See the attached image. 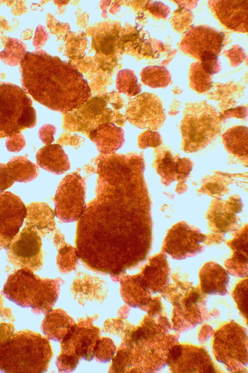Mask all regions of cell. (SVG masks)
<instances>
[{
  "mask_svg": "<svg viewBox=\"0 0 248 373\" xmlns=\"http://www.w3.org/2000/svg\"><path fill=\"white\" fill-rule=\"evenodd\" d=\"M155 157V166L161 177L162 183L168 186L177 180V157H174L170 151L163 149L158 151Z\"/></svg>",
  "mask_w": 248,
  "mask_h": 373,
  "instance_id": "cb8c5ba5",
  "label": "cell"
},
{
  "mask_svg": "<svg viewBox=\"0 0 248 373\" xmlns=\"http://www.w3.org/2000/svg\"><path fill=\"white\" fill-rule=\"evenodd\" d=\"M27 210L20 198L10 191L0 192V250L18 233Z\"/></svg>",
  "mask_w": 248,
  "mask_h": 373,
  "instance_id": "4fadbf2b",
  "label": "cell"
},
{
  "mask_svg": "<svg viewBox=\"0 0 248 373\" xmlns=\"http://www.w3.org/2000/svg\"><path fill=\"white\" fill-rule=\"evenodd\" d=\"M79 362V358L77 356L62 353L58 357L56 364L61 372H71L75 370Z\"/></svg>",
  "mask_w": 248,
  "mask_h": 373,
  "instance_id": "1f68e13d",
  "label": "cell"
},
{
  "mask_svg": "<svg viewBox=\"0 0 248 373\" xmlns=\"http://www.w3.org/2000/svg\"><path fill=\"white\" fill-rule=\"evenodd\" d=\"M6 147L10 152H18L24 148L26 141L22 134L20 132L7 137Z\"/></svg>",
  "mask_w": 248,
  "mask_h": 373,
  "instance_id": "d6a6232c",
  "label": "cell"
},
{
  "mask_svg": "<svg viewBox=\"0 0 248 373\" xmlns=\"http://www.w3.org/2000/svg\"><path fill=\"white\" fill-rule=\"evenodd\" d=\"M211 5L219 21L228 28L248 32V0H212Z\"/></svg>",
  "mask_w": 248,
  "mask_h": 373,
  "instance_id": "5bb4252c",
  "label": "cell"
},
{
  "mask_svg": "<svg viewBox=\"0 0 248 373\" xmlns=\"http://www.w3.org/2000/svg\"><path fill=\"white\" fill-rule=\"evenodd\" d=\"M192 168V163L187 158L177 157V180L183 181L188 176Z\"/></svg>",
  "mask_w": 248,
  "mask_h": 373,
  "instance_id": "836d02e7",
  "label": "cell"
},
{
  "mask_svg": "<svg viewBox=\"0 0 248 373\" xmlns=\"http://www.w3.org/2000/svg\"><path fill=\"white\" fill-rule=\"evenodd\" d=\"M125 117L119 112L108 108L102 98L89 99L78 108L66 114L62 120V128L70 132L81 133L86 136L98 125L108 122L123 126Z\"/></svg>",
  "mask_w": 248,
  "mask_h": 373,
  "instance_id": "ba28073f",
  "label": "cell"
},
{
  "mask_svg": "<svg viewBox=\"0 0 248 373\" xmlns=\"http://www.w3.org/2000/svg\"><path fill=\"white\" fill-rule=\"evenodd\" d=\"M93 160L95 197L77 220V250L89 268L115 277L143 261L151 248L145 162L135 152L100 153Z\"/></svg>",
  "mask_w": 248,
  "mask_h": 373,
  "instance_id": "6da1fadb",
  "label": "cell"
},
{
  "mask_svg": "<svg viewBox=\"0 0 248 373\" xmlns=\"http://www.w3.org/2000/svg\"><path fill=\"white\" fill-rule=\"evenodd\" d=\"M148 9L154 15L160 17H167L170 12V8L160 1L151 2Z\"/></svg>",
  "mask_w": 248,
  "mask_h": 373,
  "instance_id": "d590c367",
  "label": "cell"
},
{
  "mask_svg": "<svg viewBox=\"0 0 248 373\" xmlns=\"http://www.w3.org/2000/svg\"><path fill=\"white\" fill-rule=\"evenodd\" d=\"M222 122L221 114L205 102L190 104L180 125L183 150L191 153L206 147L220 135Z\"/></svg>",
  "mask_w": 248,
  "mask_h": 373,
  "instance_id": "8992f818",
  "label": "cell"
},
{
  "mask_svg": "<svg viewBox=\"0 0 248 373\" xmlns=\"http://www.w3.org/2000/svg\"><path fill=\"white\" fill-rule=\"evenodd\" d=\"M32 105L23 88L10 83H0V138L36 126V113Z\"/></svg>",
  "mask_w": 248,
  "mask_h": 373,
  "instance_id": "52a82bcc",
  "label": "cell"
},
{
  "mask_svg": "<svg viewBox=\"0 0 248 373\" xmlns=\"http://www.w3.org/2000/svg\"><path fill=\"white\" fill-rule=\"evenodd\" d=\"M140 76L142 82L152 88L165 87L171 81L170 71L162 66H147L142 69Z\"/></svg>",
  "mask_w": 248,
  "mask_h": 373,
  "instance_id": "484cf974",
  "label": "cell"
},
{
  "mask_svg": "<svg viewBox=\"0 0 248 373\" xmlns=\"http://www.w3.org/2000/svg\"><path fill=\"white\" fill-rule=\"evenodd\" d=\"M98 331L94 327L91 329L78 327L75 324L62 341L65 352L71 350L73 355L79 358L81 357L90 361L93 357V349L97 339Z\"/></svg>",
  "mask_w": 248,
  "mask_h": 373,
  "instance_id": "2e32d148",
  "label": "cell"
},
{
  "mask_svg": "<svg viewBox=\"0 0 248 373\" xmlns=\"http://www.w3.org/2000/svg\"><path fill=\"white\" fill-rule=\"evenodd\" d=\"M161 143L160 134L155 131L148 130L140 134L138 137V147L142 149L149 147L156 148Z\"/></svg>",
  "mask_w": 248,
  "mask_h": 373,
  "instance_id": "f546056e",
  "label": "cell"
},
{
  "mask_svg": "<svg viewBox=\"0 0 248 373\" xmlns=\"http://www.w3.org/2000/svg\"><path fill=\"white\" fill-rule=\"evenodd\" d=\"M67 315L58 310L49 312L42 322L41 329L48 338L55 341L62 340L75 325Z\"/></svg>",
  "mask_w": 248,
  "mask_h": 373,
  "instance_id": "d6986e66",
  "label": "cell"
},
{
  "mask_svg": "<svg viewBox=\"0 0 248 373\" xmlns=\"http://www.w3.org/2000/svg\"><path fill=\"white\" fill-rule=\"evenodd\" d=\"M206 238L198 228L181 221L168 232L163 250L175 259H184L202 251Z\"/></svg>",
  "mask_w": 248,
  "mask_h": 373,
  "instance_id": "8fae6325",
  "label": "cell"
},
{
  "mask_svg": "<svg viewBox=\"0 0 248 373\" xmlns=\"http://www.w3.org/2000/svg\"><path fill=\"white\" fill-rule=\"evenodd\" d=\"M27 210L24 227L5 249L13 265L35 271L43 264L41 237L56 229L55 215L49 206L44 203H32Z\"/></svg>",
  "mask_w": 248,
  "mask_h": 373,
  "instance_id": "3957f363",
  "label": "cell"
},
{
  "mask_svg": "<svg viewBox=\"0 0 248 373\" xmlns=\"http://www.w3.org/2000/svg\"><path fill=\"white\" fill-rule=\"evenodd\" d=\"M200 279L203 291L211 294L224 291L229 276L222 267L211 262L202 268L200 272Z\"/></svg>",
  "mask_w": 248,
  "mask_h": 373,
  "instance_id": "ffe728a7",
  "label": "cell"
},
{
  "mask_svg": "<svg viewBox=\"0 0 248 373\" xmlns=\"http://www.w3.org/2000/svg\"><path fill=\"white\" fill-rule=\"evenodd\" d=\"M82 138L78 135H71L70 134L63 133L60 136L57 142L62 145H72L78 147L83 141Z\"/></svg>",
  "mask_w": 248,
  "mask_h": 373,
  "instance_id": "8d00e7d4",
  "label": "cell"
},
{
  "mask_svg": "<svg viewBox=\"0 0 248 373\" xmlns=\"http://www.w3.org/2000/svg\"><path fill=\"white\" fill-rule=\"evenodd\" d=\"M125 118L137 128L155 131L162 126L166 115L159 97L154 94L143 93L129 102Z\"/></svg>",
  "mask_w": 248,
  "mask_h": 373,
  "instance_id": "30bf717a",
  "label": "cell"
},
{
  "mask_svg": "<svg viewBox=\"0 0 248 373\" xmlns=\"http://www.w3.org/2000/svg\"><path fill=\"white\" fill-rule=\"evenodd\" d=\"M235 299L240 310L247 317L248 312V291L247 280L242 281L236 288Z\"/></svg>",
  "mask_w": 248,
  "mask_h": 373,
  "instance_id": "4dcf8cb0",
  "label": "cell"
},
{
  "mask_svg": "<svg viewBox=\"0 0 248 373\" xmlns=\"http://www.w3.org/2000/svg\"><path fill=\"white\" fill-rule=\"evenodd\" d=\"M114 43V41L112 37H105L101 45L102 51H105L107 53L111 52L113 49Z\"/></svg>",
  "mask_w": 248,
  "mask_h": 373,
  "instance_id": "f35d334b",
  "label": "cell"
},
{
  "mask_svg": "<svg viewBox=\"0 0 248 373\" xmlns=\"http://www.w3.org/2000/svg\"><path fill=\"white\" fill-rule=\"evenodd\" d=\"M230 246L234 251L231 259L229 260L227 267H232L233 270L242 269L245 273L248 264V232L247 228L231 242Z\"/></svg>",
  "mask_w": 248,
  "mask_h": 373,
  "instance_id": "d4e9b609",
  "label": "cell"
},
{
  "mask_svg": "<svg viewBox=\"0 0 248 373\" xmlns=\"http://www.w3.org/2000/svg\"><path fill=\"white\" fill-rule=\"evenodd\" d=\"M56 128L52 124H46L42 126L38 131V136L44 144L49 145L54 141Z\"/></svg>",
  "mask_w": 248,
  "mask_h": 373,
  "instance_id": "e575fe53",
  "label": "cell"
},
{
  "mask_svg": "<svg viewBox=\"0 0 248 373\" xmlns=\"http://www.w3.org/2000/svg\"><path fill=\"white\" fill-rule=\"evenodd\" d=\"M36 160L40 168L56 175L65 173L71 167L68 155L59 144L42 147L36 154Z\"/></svg>",
  "mask_w": 248,
  "mask_h": 373,
  "instance_id": "ac0fdd59",
  "label": "cell"
},
{
  "mask_svg": "<svg viewBox=\"0 0 248 373\" xmlns=\"http://www.w3.org/2000/svg\"><path fill=\"white\" fill-rule=\"evenodd\" d=\"M248 128L234 126L228 129L222 135L223 144L231 154L242 159L248 160Z\"/></svg>",
  "mask_w": 248,
  "mask_h": 373,
  "instance_id": "603a6c76",
  "label": "cell"
},
{
  "mask_svg": "<svg viewBox=\"0 0 248 373\" xmlns=\"http://www.w3.org/2000/svg\"><path fill=\"white\" fill-rule=\"evenodd\" d=\"M53 242L58 251L56 260L60 271L67 273L74 270L79 258L77 248L67 242L64 235L57 228L54 232Z\"/></svg>",
  "mask_w": 248,
  "mask_h": 373,
  "instance_id": "7402d4cb",
  "label": "cell"
},
{
  "mask_svg": "<svg viewBox=\"0 0 248 373\" xmlns=\"http://www.w3.org/2000/svg\"><path fill=\"white\" fill-rule=\"evenodd\" d=\"M189 74L190 86L197 92H204L212 86V75L204 69L200 61L191 64Z\"/></svg>",
  "mask_w": 248,
  "mask_h": 373,
  "instance_id": "4316f807",
  "label": "cell"
},
{
  "mask_svg": "<svg viewBox=\"0 0 248 373\" xmlns=\"http://www.w3.org/2000/svg\"><path fill=\"white\" fill-rule=\"evenodd\" d=\"M38 174V166L25 156H14L6 164L0 163V192L11 187L15 182H31Z\"/></svg>",
  "mask_w": 248,
  "mask_h": 373,
  "instance_id": "9a60e30c",
  "label": "cell"
},
{
  "mask_svg": "<svg viewBox=\"0 0 248 373\" xmlns=\"http://www.w3.org/2000/svg\"><path fill=\"white\" fill-rule=\"evenodd\" d=\"M224 34L205 25L195 26L184 35L180 48L185 53L202 61L218 57L223 46Z\"/></svg>",
  "mask_w": 248,
  "mask_h": 373,
  "instance_id": "7c38bea8",
  "label": "cell"
},
{
  "mask_svg": "<svg viewBox=\"0 0 248 373\" xmlns=\"http://www.w3.org/2000/svg\"><path fill=\"white\" fill-rule=\"evenodd\" d=\"M199 296V294L197 292L191 293L185 301L186 306L187 307H190L194 304L196 303L198 301Z\"/></svg>",
  "mask_w": 248,
  "mask_h": 373,
  "instance_id": "ab89813d",
  "label": "cell"
},
{
  "mask_svg": "<svg viewBox=\"0 0 248 373\" xmlns=\"http://www.w3.org/2000/svg\"><path fill=\"white\" fill-rule=\"evenodd\" d=\"M183 347L181 345L172 347L168 354L167 361L169 364L175 363L181 356Z\"/></svg>",
  "mask_w": 248,
  "mask_h": 373,
  "instance_id": "74e56055",
  "label": "cell"
},
{
  "mask_svg": "<svg viewBox=\"0 0 248 373\" xmlns=\"http://www.w3.org/2000/svg\"><path fill=\"white\" fill-rule=\"evenodd\" d=\"M117 78V87L120 92L130 96H134L141 91L136 76L133 71L125 69L121 71Z\"/></svg>",
  "mask_w": 248,
  "mask_h": 373,
  "instance_id": "83f0119b",
  "label": "cell"
},
{
  "mask_svg": "<svg viewBox=\"0 0 248 373\" xmlns=\"http://www.w3.org/2000/svg\"><path fill=\"white\" fill-rule=\"evenodd\" d=\"M20 68L24 91L52 110L70 112L91 97L82 74L57 56L44 51H28L21 60Z\"/></svg>",
  "mask_w": 248,
  "mask_h": 373,
  "instance_id": "7a4b0ae2",
  "label": "cell"
},
{
  "mask_svg": "<svg viewBox=\"0 0 248 373\" xmlns=\"http://www.w3.org/2000/svg\"><path fill=\"white\" fill-rule=\"evenodd\" d=\"M85 178L78 171L66 175L60 182L54 198L55 214L63 223L77 220L86 207Z\"/></svg>",
  "mask_w": 248,
  "mask_h": 373,
  "instance_id": "9c48e42d",
  "label": "cell"
},
{
  "mask_svg": "<svg viewBox=\"0 0 248 373\" xmlns=\"http://www.w3.org/2000/svg\"><path fill=\"white\" fill-rule=\"evenodd\" d=\"M141 282L147 288L157 287L165 284L168 275V268L166 256L160 254L154 256L149 260L140 274H139Z\"/></svg>",
  "mask_w": 248,
  "mask_h": 373,
  "instance_id": "44dd1931",
  "label": "cell"
},
{
  "mask_svg": "<svg viewBox=\"0 0 248 373\" xmlns=\"http://www.w3.org/2000/svg\"><path fill=\"white\" fill-rule=\"evenodd\" d=\"M61 279L41 278L33 271L19 269L10 274L2 294L17 305L30 308L36 314L51 311L58 296Z\"/></svg>",
  "mask_w": 248,
  "mask_h": 373,
  "instance_id": "5b68a950",
  "label": "cell"
},
{
  "mask_svg": "<svg viewBox=\"0 0 248 373\" xmlns=\"http://www.w3.org/2000/svg\"><path fill=\"white\" fill-rule=\"evenodd\" d=\"M87 136L95 145L97 150L103 154H110L120 149L124 142L123 129L113 122L98 125Z\"/></svg>",
  "mask_w": 248,
  "mask_h": 373,
  "instance_id": "e0dca14e",
  "label": "cell"
},
{
  "mask_svg": "<svg viewBox=\"0 0 248 373\" xmlns=\"http://www.w3.org/2000/svg\"><path fill=\"white\" fill-rule=\"evenodd\" d=\"M116 348L113 341L108 338L98 339L93 349V356L99 361L108 362L115 354Z\"/></svg>",
  "mask_w": 248,
  "mask_h": 373,
  "instance_id": "f1b7e54d",
  "label": "cell"
},
{
  "mask_svg": "<svg viewBox=\"0 0 248 373\" xmlns=\"http://www.w3.org/2000/svg\"><path fill=\"white\" fill-rule=\"evenodd\" d=\"M52 355L48 340L29 330L14 332L0 341V372L43 373Z\"/></svg>",
  "mask_w": 248,
  "mask_h": 373,
  "instance_id": "277c9868",
  "label": "cell"
}]
</instances>
